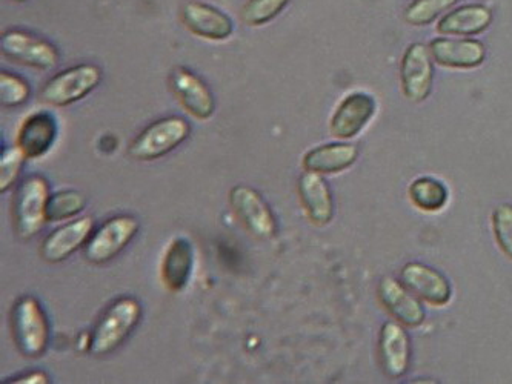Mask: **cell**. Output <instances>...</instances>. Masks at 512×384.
I'll use <instances>...</instances> for the list:
<instances>
[{
    "instance_id": "cell-1",
    "label": "cell",
    "mask_w": 512,
    "mask_h": 384,
    "mask_svg": "<svg viewBox=\"0 0 512 384\" xmlns=\"http://www.w3.org/2000/svg\"><path fill=\"white\" fill-rule=\"evenodd\" d=\"M143 309L134 297L114 300L94 325L88 337V352L94 357L113 354L124 345L142 320Z\"/></svg>"
},
{
    "instance_id": "cell-2",
    "label": "cell",
    "mask_w": 512,
    "mask_h": 384,
    "mask_svg": "<svg viewBox=\"0 0 512 384\" xmlns=\"http://www.w3.org/2000/svg\"><path fill=\"white\" fill-rule=\"evenodd\" d=\"M14 343L24 357L36 360L50 345V322L42 303L33 295L17 298L11 311Z\"/></svg>"
},
{
    "instance_id": "cell-3",
    "label": "cell",
    "mask_w": 512,
    "mask_h": 384,
    "mask_svg": "<svg viewBox=\"0 0 512 384\" xmlns=\"http://www.w3.org/2000/svg\"><path fill=\"white\" fill-rule=\"evenodd\" d=\"M50 196V183L44 176L34 174L20 182L13 202V223L19 239H34L45 228Z\"/></svg>"
},
{
    "instance_id": "cell-4",
    "label": "cell",
    "mask_w": 512,
    "mask_h": 384,
    "mask_svg": "<svg viewBox=\"0 0 512 384\" xmlns=\"http://www.w3.org/2000/svg\"><path fill=\"white\" fill-rule=\"evenodd\" d=\"M191 125L180 116H167L150 123L128 146V156L139 162H153L173 153L187 142Z\"/></svg>"
},
{
    "instance_id": "cell-5",
    "label": "cell",
    "mask_w": 512,
    "mask_h": 384,
    "mask_svg": "<svg viewBox=\"0 0 512 384\" xmlns=\"http://www.w3.org/2000/svg\"><path fill=\"white\" fill-rule=\"evenodd\" d=\"M104 73L93 63H80L51 77L40 91L42 102L57 108L74 105L90 96L100 82Z\"/></svg>"
},
{
    "instance_id": "cell-6",
    "label": "cell",
    "mask_w": 512,
    "mask_h": 384,
    "mask_svg": "<svg viewBox=\"0 0 512 384\" xmlns=\"http://www.w3.org/2000/svg\"><path fill=\"white\" fill-rule=\"evenodd\" d=\"M140 223L134 216L120 214L94 229L85 246V259L91 265H107L124 251L139 234Z\"/></svg>"
},
{
    "instance_id": "cell-7",
    "label": "cell",
    "mask_w": 512,
    "mask_h": 384,
    "mask_svg": "<svg viewBox=\"0 0 512 384\" xmlns=\"http://www.w3.org/2000/svg\"><path fill=\"white\" fill-rule=\"evenodd\" d=\"M231 209L251 236L273 240L279 231L276 216L262 194L248 185H236L228 194Z\"/></svg>"
},
{
    "instance_id": "cell-8",
    "label": "cell",
    "mask_w": 512,
    "mask_h": 384,
    "mask_svg": "<svg viewBox=\"0 0 512 384\" xmlns=\"http://www.w3.org/2000/svg\"><path fill=\"white\" fill-rule=\"evenodd\" d=\"M0 51L7 59L39 71L53 70L60 60L56 45L25 30H8L2 33Z\"/></svg>"
},
{
    "instance_id": "cell-9",
    "label": "cell",
    "mask_w": 512,
    "mask_h": 384,
    "mask_svg": "<svg viewBox=\"0 0 512 384\" xmlns=\"http://www.w3.org/2000/svg\"><path fill=\"white\" fill-rule=\"evenodd\" d=\"M170 88L183 110L197 120H210L216 113L213 91L202 77L185 67L171 71Z\"/></svg>"
},
{
    "instance_id": "cell-10",
    "label": "cell",
    "mask_w": 512,
    "mask_h": 384,
    "mask_svg": "<svg viewBox=\"0 0 512 384\" xmlns=\"http://www.w3.org/2000/svg\"><path fill=\"white\" fill-rule=\"evenodd\" d=\"M180 20L191 34L210 42H225L236 30L234 20L225 11L199 0L183 5Z\"/></svg>"
},
{
    "instance_id": "cell-11",
    "label": "cell",
    "mask_w": 512,
    "mask_h": 384,
    "mask_svg": "<svg viewBox=\"0 0 512 384\" xmlns=\"http://www.w3.org/2000/svg\"><path fill=\"white\" fill-rule=\"evenodd\" d=\"M93 217L84 216L59 226L40 245V257L50 265L65 262L80 248L87 246L96 229Z\"/></svg>"
},
{
    "instance_id": "cell-12",
    "label": "cell",
    "mask_w": 512,
    "mask_h": 384,
    "mask_svg": "<svg viewBox=\"0 0 512 384\" xmlns=\"http://www.w3.org/2000/svg\"><path fill=\"white\" fill-rule=\"evenodd\" d=\"M403 94L414 103L423 102L433 90V56L423 44L409 45L403 54L402 67Z\"/></svg>"
},
{
    "instance_id": "cell-13",
    "label": "cell",
    "mask_w": 512,
    "mask_h": 384,
    "mask_svg": "<svg viewBox=\"0 0 512 384\" xmlns=\"http://www.w3.org/2000/svg\"><path fill=\"white\" fill-rule=\"evenodd\" d=\"M59 123L50 111H36L25 117L16 134V146L28 160L47 156L56 145Z\"/></svg>"
},
{
    "instance_id": "cell-14",
    "label": "cell",
    "mask_w": 512,
    "mask_h": 384,
    "mask_svg": "<svg viewBox=\"0 0 512 384\" xmlns=\"http://www.w3.org/2000/svg\"><path fill=\"white\" fill-rule=\"evenodd\" d=\"M376 100L365 93L346 96L330 120V133L339 140H350L362 133L376 113Z\"/></svg>"
},
{
    "instance_id": "cell-15",
    "label": "cell",
    "mask_w": 512,
    "mask_h": 384,
    "mask_svg": "<svg viewBox=\"0 0 512 384\" xmlns=\"http://www.w3.org/2000/svg\"><path fill=\"white\" fill-rule=\"evenodd\" d=\"M194 271L193 243L185 237H176L168 243L160 260V282L173 294H180L190 285Z\"/></svg>"
},
{
    "instance_id": "cell-16",
    "label": "cell",
    "mask_w": 512,
    "mask_h": 384,
    "mask_svg": "<svg viewBox=\"0 0 512 384\" xmlns=\"http://www.w3.org/2000/svg\"><path fill=\"white\" fill-rule=\"evenodd\" d=\"M402 282L409 291L429 305L445 306L453 297V288L445 275L422 263L403 266Z\"/></svg>"
},
{
    "instance_id": "cell-17",
    "label": "cell",
    "mask_w": 512,
    "mask_h": 384,
    "mask_svg": "<svg viewBox=\"0 0 512 384\" xmlns=\"http://www.w3.org/2000/svg\"><path fill=\"white\" fill-rule=\"evenodd\" d=\"M379 298L386 311L406 328H419L425 322L426 312L420 298L393 277L382 279Z\"/></svg>"
},
{
    "instance_id": "cell-18",
    "label": "cell",
    "mask_w": 512,
    "mask_h": 384,
    "mask_svg": "<svg viewBox=\"0 0 512 384\" xmlns=\"http://www.w3.org/2000/svg\"><path fill=\"white\" fill-rule=\"evenodd\" d=\"M297 192L310 222L316 226L330 225L334 217V199L330 183L320 174L305 171L297 180Z\"/></svg>"
},
{
    "instance_id": "cell-19",
    "label": "cell",
    "mask_w": 512,
    "mask_h": 384,
    "mask_svg": "<svg viewBox=\"0 0 512 384\" xmlns=\"http://www.w3.org/2000/svg\"><path fill=\"white\" fill-rule=\"evenodd\" d=\"M380 361L388 377L400 378L408 372L411 340L402 323L386 322L380 329Z\"/></svg>"
},
{
    "instance_id": "cell-20",
    "label": "cell",
    "mask_w": 512,
    "mask_h": 384,
    "mask_svg": "<svg viewBox=\"0 0 512 384\" xmlns=\"http://www.w3.org/2000/svg\"><path fill=\"white\" fill-rule=\"evenodd\" d=\"M429 53L440 67L469 70L485 62V45L473 39H434Z\"/></svg>"
},
{
    "instance_id": "cell-21",
    "label": "cell",
    "mask_w": 512,
    "mask_h": 384,
    "mask_svg": "<svg viewBox=\"0 0 512 384\" xmlns=\"http://www.w3.org/2000/svg\"><path fill=\"white\" fill-rule=\"evenodd\" d=\"M359 159V148L354 143L334 142L310 149L303 156L302 166L305 171L331 176L350 169Z\"/></svg>"
},
{
    "instance_id": "cell-22",
    "label": "cell",
    "mask_w": 512,
    "mask_h": 384,
    "mask_svg": "<svg viewBox=\"0 0 512 384\" xmlns=\"http://www.w3.org/2000/svg\"><path fill=\"white\" fill-rule=\"evenodd\" d=\"M493 22V13L485 5H465L446 14L437 31L446 36H476Z\"/></svg>"
},
{
    "instance_id": "cell-23",
    "label": "cell",
    "mask_w": 512,
    "mask_h": 384,
    "mask_svg": "<svg viewBox=\"0 0 512 384\" xmlns=\"http://www.w3.org/2000/svg\"><path fill=\"white\" fill-rule=\"evenodd\" d=\"M408 196L416 208L423 212H437L448 202V189L433 177H419L409 185Z\"/></svg>"
},
{
    "instance_id": "cell-24",
    "label": "cell",
    "mask_w": 512,
    "mask_h": 384,
    "mask_svg": "<svg viewBox=\"0 0 512 384\" xmlns=\"http://www.w3.org/2000/svg\"><path fill=\"white\" fill-rule=\"evenodd\" d=\"M88 200L84 192L77 189H62L54 192L48 199V222H64L79 216L87 208Z\"/></svg>"
},
{
    "instance_id": "cell-25",
    "label": "cell",
    "mask_w": 512,
    "mask_h": 384,
    "mask_svg": "<svg viewBox=\"0 0 512 384\" xmlns=\"http://www.w3.org/2000/svg\"><path fill=\"white\" fill-rule=\"evenodd\" d=\"M290 4L291 0H248L243 5L240 16L243 24L259 28L277 19Z\"/></svg>"
},
{
    "instance_id": "cell-26",
    "label": "cell",
    "mask_w": 512,
    "mask_h": 384,
    "mask_svg": "<svg viewBox=\"0 0 512 384\" xmlns=\"http://www.w3.org/2000/svg\"><path fill=\"white\" fill-rule=\"evenodd\" d=\"M30 83L22 76L2 71L0 73V105L4 108H17L30 100Z\"/></svg>"
},
{
    "instance_id": "cell-27",
    "label": "cell",
    "mask_w": 512,
    "mask_h": 384,
    "mask_svg": "<svg viewBox=\"0 0 512 384\" xmlns=\"http://www.w3.org/2000/svg\"><path fill=\"white\" fill-rule=\"evenodd\" d=\"M456 2L457 0H416L406 10V22L414 27H425L434 22L443 11L453 7Z\"/></svg>"
},
{
    "instance_id": "cell-28",
    "label": "cell",
    "mask_w": 512,
    "mask_h": 384,
    "mask_svg": "<svg viewBox=\"0 0 512 384\" xmlns=\"http://www.w3.org/2000/svg\"><path fill=\"white\" fill-rule=\"evenodd\" d=\"M25 160H28L27 157L16 145L2 151V156H0V192L2 194L10 191L19 183Z\"/></svg>"
},
{
    "instance_id": "cell-29",
    "label": "cell",
    "mask_w": 512,
    "mask_h": 384,
    "mask_svg": "<svg viewBox=\"0 0 512 384\" xmlns=\"http://www.w3.org/2000/svg\"><path fill=\"white\" fill-rule=\"evenodd\" d=\"M493 229L497 245L512 260V205L502 203L494 209Z\"/></svg>"
},
{
    "instance_id": "cell-30",
    "label": "cell",
    "mask_w": 512,
    "mask_h": 384,
    "mask_svg": "<svg viewBox=\"0 0 512 384\" xmlns=\"http://www.w3.org/2000/svg\"><path fill=\"white\" fill-rule=\"evenodd\" d=\"M50 377L47 372L44 371H28L24 374H19L17 377L8 378L5 383L8 384H48L50 383Z\"/></svg>"
},
{
    "instance_id": "cell-31",
    "label": "cell",
    "mask_w": 512,
    "mask_h": 384,
    "mask_svg": "<svg viewBox=\"0 0 512 384\" xmlns=\"http://www.w3.org/2000/svg\"><path fill=\"white\" fill-rule=\"evenodd\" d=\"M10 2H14V4H25L28 0H10Z\"/></svg>"
}]
</instances>
